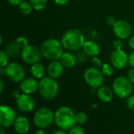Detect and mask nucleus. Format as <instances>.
I'll use <instances>...</instances> for the list:
<instances>
[{
	"instance_id": "nucleus-1",
	"label": "nucleus",
	"mask_w": 134,
	"mask_h": 134,
	"mask_svg": "<svg viewBox=\"0 0 134 134\" xmlns=\"http://www.w3.org/2000/svg\"><path fill=\"white\" fill-rule=\"evenodd\" d=\"M86 42L85 36L81 30L71 28L64 32L62 36L61 43L68 51H77L82 48Z\"/></svg>"
},
{
	"instance_id": "nucleus-2",
	"label": "nucleus",
	"mask_w": 134,
	"mask_h": 134,
	"mask_svg": "<svg viewBox=\"0 0 134 134\" xmlns=\"http://www.w3.org/2000/svg\"><path fill=\"white\" fill-rule=\"evenodd\" d=\"M54 122L59 129L68 130L75 126V114L68 107H60L54 113Z\"/></svg>"
},
{
	"instance_id": "nucleus-3",
	"label": "nucleus",
	"mask_w": 134,
	"mask_h": 134,
	"mask_svg": "<svg viewBox=\"0 0 134 134\" xmlns=\"http://www.w3.org/2000/svg\"><path fill=\"white\" fill-rule=\"evenodd\" d=\"M41 52L42 57L47 60H60L64 53V47L61 41L51 38L43 42L41 47Z\"/></svg>"
},
{
	"instance_id": "nucleus-4",
	"label": "nucleus",
	"mask_w": 134,
	"mask_h": 134,
	"mask_svg": "<svg viewBox=\"0 0 134 134\" xmlns=\"http://www.w3.org/2000/svg\"><path fill=\"white\" fill-rule=\"evenodd\" d=\"M38 92L41 96L46 100L55 99L59 92V85L56 79L49 77H44L39 81Z\"/></svg>"
},
{
	"instance_id": "nucleus-5",
	"label": "nucleus",
	"mask_w": 134,
	"mask_h": 134,
	"mask_svg": "<svg viewBox=\"0 0 134 134\" xmlns=\"http://www.w3.org/2000/svg\"><path fill=\"white\" fill-rule=\"evenodd\" d=\"M112 88L115 95L120 99H127L133 92V83L128 77L123 76L119 77L114 81Z\"/></svg>"
},
{
	"instance_id": "nucleus-6",
	"label": "nucleus",
	"mask_w": 134,
	"mask_h": 134,
	"mask_svg": "<svg viewBox=\"0 0 134 134\" xmlns=\"http://www.w3.org/2000/svg\"><path fill=\"white\" fill-rule=\"evenodd\" d=\"M54 122V113L47 107L38 108L34 115V123L38 129H46Z\"/></svg>"
},
{
	"instance_id": "nucleus-7",
	"label": "nucleus",
	"mask_w": 134,
	"mask_h": 134,
	"mask_svg": "<svg viewBox=\"0 0 134 134\" xmlns=\"http://www.w3.org/2000/svg\"><path fill=\"white\" fill-rule=\"evenodd\" d=\"M84 79L86 84L92 88H98L102 86L104 81V76L99 68L92 66L85 70Z\"/></svg>"
},
{
	"instance_id": "nucleus-8",
	"label": "nucleus",
	"mask_w": 134,
	"mask_h": 134,
	"mask_svg": "<svg viewBox=\"0 0 134 134\" xmlns=\"http://www.w3.org/2000/svg\"><path fill=\"white\" fill-rule=\"evenodd\" d=\"M20 55L22 60L25 63L31 66L36 62H39L42 56L41 49L38 48L34 45H27L21 51Z\"/></svg>"
},
{
	"instance_id": "nucleus-9",
	"label": "nucleus",
	"mask_w": 134,
	"mask_h": 134,
	"mask_svg": "<svg viewBox=\"0 0 134 134\" xmlns=\"http://www.w3.org/2000/svg\"><path fill=\"white\" fill-rule=\"evenodd\" d=\"M5 75L13 82H21L25 77L24 67L16 62H11L5 67Z\"/></svg>"
},
{
	"instance_id": "nucleus-10",
	"label": "nucleus",
	"mask_w": 134,
	"mask_h": 134,
	"mask_svg": "<svg viewBox=\"0 0 134 134\" xmlns=\"http://www.w3.org/2000/svg\"><path fill=\"white\" fill-rule=\"evenodd\" d=\"M17 116L16 111L9 106L2 105L0 107V126L8 128L13 126Z\"/></svg>"
},
{
	"instance_id": "nucleus-11",
	"label": "nucleus",
	"mask_w": 134,
	"mask_h": 134,
	"mask_svg": "<svg viewBox=\"0 0 134 134\" xmlns=\"http://www.w3.org/2000/svg\"><path fill=\"white\" fill-rule=\"evenodd\" d=\"M113 32L117 38L126 39L130 37L132 34V27L127 21L121 19L116 21L113 26Z\"/></svg>"
},
{
	"instance_id": "nucleus-12",
	"label": "nucleus",
	"mask_w": 134,
	"mask_h": 134,
	"mask_svg": "<svg viewBox=\"0 0 134 134\" xmlns=\"http://www.w3.org/2000/svg\"><path fill=\"white\" fill-rule=\"evenodd\" d=\"M128 57L129 55L122 49L114 50L110 56L111 64L117 70H122L128 64Z\"/></svg>"
},
{
	"instance_id": "nucleus-13",
	"label": "nucleus",
	"mask_w": 134,
	"mask_h": 134,
	"mask_svg": "<svg viewBox=\"0 0 134 134\" xmlns=\"http://www.w3.org/2000/svg\"><path fill=\"white\" fill-rule=\"evenodd\" d=\"M16 103L18 109L25 113H28L33 111L35 106V100L31 96L25 93L20 94L16 99Z\"/></svg>"
},
{
	"instance_id": "nucleus-14",
	"label": "nucleus",
	"mask_w": 134,
	"mask_h": 134,
	"mask_svg": "<svg viewBox=\"0 0 134 134\" xmlns=\"http://www.w3.org/2000/svg\"><path fill=\"white\" fill-rule=\"evenodd\" d=\"M38 85L37 79L35 77L24 78L20 84V88L23 93L32 95L38 91Z\"/></svg>"
},
{
	"instance_id": "nucleus-15",
	"label": "nucleus",
	"mask_w": 134,
	"mask_h": 134,
	"mask_svg": "<svg viewBox=\"0 0 134 134\" xmlns=\"http://www.w3.org/2000/svg\"><path fill=\"white\" fill-rule=\"evenodd\" d=\"M64 68V67L61 64L60 60L51 61V62L47 66L48 75L53 79H58L63 75Z\"/></svg>"
},
{
	"instance_id": "nucleus-16",
	"label": "nucleus",
	"mask_w": 134,
	"mask_h": 134,
	"mask_svg": "<svg viewBox=\"0 0 134 134\" xmlns=\"http://www.w3.org/2000/svg\"><path fill=\"white\" fill-rule=\"evenodd\" d=\"M13 127L17 133H27L30 130V122L27 118L24 116H20L16 118L13 124Z\"/></svg>"
},
{
	"instance_id": "nucleus-17",
	"label": "nucleus",
	"mask_w": 134,
	"mask_h": 134,
	"mask_svg": "<svg viewBox=\"0 0 134 134\" xmlns=\"http://www.w3.org/2000/svg\"><path fill=\"white\" fill-rule=\"evenodd\" d=\"M82 49L89 57L91 58L97 57L100 51L99 45L93 40L86 41Z\"/></svg>"
},
{
	"instance_id": "nucleus-18",
	"label": "nucleus",
	"mask_w": 134,
	"mask_h": 134,
	"mask_svg": "<svg viewBox=\"0 0 134 134\" xmlns=\"http://www.w3.org/2000/svg\"><path fill=\"white\" fill-rule=\"evenodd\" d=\"M113 92L111 88L106 86H100L97 90V97L103 103H110L113 99Z\"/></svg>"
},
{
	"instance_id": "nucleus-19",
	"label": "nucleus",
	"mask_w": 134,
	"mask_h": 134,
	"mask_svg": "<svg viewBox=\"0 0 134 134\" xmlns=\"http://www.w3.org/2000/svg\"><path fill=\"white\" fill-rule=\"evenodd\" d=\"M60 62L64 66V67L69 68V69L74 67L78 62L76 59V56L70 51L64 52L60 58Z\"/></svg>"
},
{
	"instance_id": "nucleus-20",
	"label": "nucleus",
	"mask_w": 134,
	"mask_h": 134,
	"mask_svg": "<svg viewBox=\"0 0 134 134\" xmlns=\"http://www.w3.org/2000/svg\"><path fill=\"white\" fill-rule=\"evenodd\" d=\"M30 73L33 77L41 80L42 77H44L45 75V67L42 64L39 62H36L31 65L30 69Z\"/></svg>"
},
{
	"instance_id": "nucleus-21",
	"label": "nucleus",
	"mask_w": 134,
	"mask_h": 134,
	"mask_svg": "<svg viewBox=\"0 0 134 134\" xmlns=\"http://www.w3.org/2000/svg\"><path fill=\"white\" fill-rule=\"evenodd\" d=\"M5 52L9 55V57H17L21 54V50L17 47L15 41L9 43L5 47Z\"/></svg>"
},
{
	"instance_id": "nucleus-22",
	"label": "nucleus",
	"mask_w": 134,
	"mask_h": 134,
	"mask_svg": "<svg viewBox=\"0 0 134 134\" xmlns=\"http://www.w3.org/2000/svg\"><path fill=\"white\" fill-rule=\"evenodd\" d=\"M18 9L20 13L24 15H29L33 9V7L29 1H23L19 6Z\"/></svg>"
},
{
	"instance_id": "nucleus-23",
	"label": "nucleus",
	"mask_w": 134,
	"mask_h": 134,
	"mask_svg": "<svg viewBox=\"0 0 134 134\" xmlns=\"http://www.w3.org/2000/svg\"><path fill=\"white\" fill-rule=\"evenodd\" d=\"M29 2L35 10L43 9L47 4V0H29Z\"/></svg>"
},
{
	"instance_id": "nucleus-24",
	"label": "nucleus",
	"mask_w": 134,
	"mask_h": 134,
	"mask_svg": "<svg viewBox=\"0 0 134 134\" xmlns=\"http://www.w3.org/2000/svg\"><path fill=\"white\" fill-rule=\"evenodd\" d=\"M100 70L105 77H111L114 73V66L109 63H104L100 67Z\"/></svg>"
},
{
	"instance_id": "nucleus-25",
	"label": "nucleus",
	"mask_w": 134,
	"mask_h": 134,
	"mask_svg": "<svg viewBox=\"0 0 134 134\" xmlns=\"http://www.w3.org/2000/svg\"><path fill=\"white\" fill-rule=\"evenodd\" d=\"M75 122L79 125H84L88 122V115L85 112H79L75 115Z\"/></svg>"
},
{
	"instance_id": "nucleus-26",
	"label": "nucleus",
	"mask_w": 134,
	"mask_h": 134,
	"mask_svg": "<svg viewBox=\"0 0 134 134\" xmlns=\"http://www.w3.org/2000/svg\"><path fill=\"white\" fill-rule=\"evenodd\" d=\"M15 43H16V44L17 45V47H18L21 51H22L24 48H25L27 45H29L27 38L24 37V36H18V37L16 39Z\"/></svg>"
},
{
	"instance_id": "nucleus-27",
	"label": "nucleus",
	"mask_w": 134,
	"mask_h": 134,
	"mask_svg": "<svg viewBox=\"0 0 134 134\" xmlns=\"http://www.w3.org/2000/svg\"><path fill=\"white\" fill-rule=\"evenodd\" d=\"M9 55L5 52V51H0V67H6L9 65Z\"/></svg>"
},
{
	"instance_id": "nucleus-28",
	"label": "nucleus",
	"mask_w": 134,
	"mask_h": 134,
	"mask_svg": "<svg viewBox=\"0 0 134 134\" xmlns=\"http://www.w3.org/2000/svg\"><path fill=\"white\" fill-rule=\"evenodd\" d=\"M78 52L76 53L75 56H76V59H77V62H79V63H83L86 62V57L88 56L84 51L83 50L82 51H77Z\"/></svg>"
},
{
	"instance_id": "nucleus-29",
	"label": "nucleus",
	"mask_w": 134,
	"mask_h": 134,
	"mask_svg": "<svg viewBox=\"0 0 134 134\" xmlns=\"http://www.w3.org/2000/svg\"><path fill=\"white\" fill-rule=\"evenodd\" d=\"M68 134H86V132L84 129L79 125V126H74L71 129H70Z\"/></svg>"
},
{
	"instance_id": "nucleus-30",
	"label": "nucleus",
	"mask_w": 134,
	"mask_h": 134,
	"mask_svg": "<svg viewBox=\"0 0 134 134\" xmlns=\"http://www.w3.org/2000/svg\"><path fill=\"white\" fill-rule=\"evenodd\" d=\"M122 45H123L122 41L119 38L115 39L112 42V47L114 48V50H122Z\"/></svg>"
},
{
	"instance_id": "nucleus-31",
	"label": "nucleus",
	"mask_w": 134,
	"mask_h": 134,
	"mask_svg": "<svg viewBox=\"0 0 134 134\" xmlns=\"http://www.w3.org/2000/svg\"><path fill=\"white\" fill-rule=\"evenodd\" d=\"M126 105L127 107L131 111L134 112V95H131L129 96L126 100Z\"/></svg>"
},
{
	"instance_id": "nucleus-32",
	"label": "nucleus",
	"mask_w": 134,
	"mask_h": 134,
	"mask_svg": "<svg viewBox=\"0 0 134 134\" xmlns=\"http://www.w3.org/2000/svg\"><path fill=\"white\" fill-rule=\"evenodd\" d=\"M91 62H92V64L93 65V66H94V67H97V68L101 67L102 65H103L101 60H100L99 58H97V57H93V58H92Z\"/></svg>"
},
{
	"instance_id": "nucleus-33",
	"label": "nucleus",
	"mask_w": 134,
	"mask_h": 134,
	"mask_svg": "<svg viewBox=\"0 0 134 134\" xmlns=\"http://www.w3.org/2000/svg\"><path fill=\"white\" fill-rule=\"evenodd\" d=\"M128 64L130 66V67L134 68V50L129 54L128 57Z\"/></svg>"
},
{
	"instance_id": "nucleus-34",
	"label": "nucleus",
	"mask_w": 134,
	"mask_h": 134,
	"mask_svg": "<svg viewBox=\"0 0 134 134\" xmlns=\"http://www.w3.org/2000/svg\"><path fill=\"white\" fill-rule=\"evenodd\" d=\"M115 22H116V20H115V18L114 17H107V19H106V23H107V24L108 25V26H114V24H115Z\"/></svg>"
},
{
	"instance_id": "nucleus-35",
	"label": "nucleus",
	"mask_w": 134,
	"mask_h": 134,
	"mask_svg": "<svg viewBox=\"0 0 134 134\" xmlns=\"http://www.w3.org/2000/svg\"><path fill=\"white\" fill-rule=\"evenodd\" d=\"M127 77L128 79L133 84L134 83V68H130V70L128 71V73H127Z\"/></svg>"
},
{
	"instance_id": "nucleus-36",
	"label": "nucleus",
	"mask_w": 134,
	"mask_h": 134,
	"mask_svg": "<svg viewBox=\"0 0 134 134\" xmlns=\"http://www.w3.org/2000/svg\"><path fill=\"white\" fill-rule=\"evenodd\" d=\"M24 0H7V2L11 5L14 6H18Z\"/></svg>"
},
{
	"instance_id": "nucleus-37",
	"label": "nucleus",
	"mask_w": 134,
	"mask_h": 134,
	"mask_svg": "<svg viewBox=\"0 0 134 134\" xmlns=\"http://www.w3.org/2000/svg\"><path fill=\"white\" fill-rule=\"evenodd\" d=\"M53 1L58 6H64V5H66L70 0H53Z\"/></svg>"
},
{
	"instance_id": "nucleus-38",
	"label": "nucleus",
	"mask_w": 134,
	"mask_h": 134,
	"mask_svg": "<svg viewBox=\"0 0 134 134\" xmlns=\"http://www.w3.org/2000/svg\"><path fill=\"white\" fill-rule=\"evenodd\" d=\"M128 44H129V47L134 50V36H132L130 37L129 39V41H128Z\"/></svg>"
},
{
	"instance_id": "nucleus-39",
	"label": "nucleus",
	"mask_w": 134,
	"mask_h": 134,
	"mask_svg": "<svg viewBox=\"0 0 134 134\" xmlns=\"http://www.w3.org/2000/svg\"><path fill=\"white\" fill-rule=\"evenodd\" d=\"M34 134H47L46 133L45 130H43V129H39L38 130H37Z\"/></svg>"
},
{
	"instance_id": "nucleus-40",
	"label": "nucleus",
	"mask_w": 134,
	"mask_h": 134,
	"mask_svg": "<svg viewBox=\"0 0 134 134\" xmlns=\"http://www.w3.org/2000/svg\"><path fill=\"white\" fill-rule=\"evenodd\" d=\"M3 89H4V83L2 80H0V92L1 93L3 92Z\"/></svg>"
},
{
	"instance_id": "nucleus-41",
	"label": "nucleus",
	"mask_w": 134,
	"mask_h": 134,
	"mask_svg": "<svg viewBox=\"0 0 134 134\" xmlns=\"http://www.w3.org/2000/svg\"><path fill=\"white\" fill-rule=\"evenodd\" d=\"M53 134H68V133L65 132V130H57V131L54 132V133H53Z\"/></svg>"
},
{
	"instance_id": "nucleus-42",
	"label": "nucleus",
	"mask_w": 134,
	"mask_h": 134,
	"mask_svg": "<svg viewBox=\"0 0 134 134\" xmlns=\"http://www.w3.org/2000/svg\"><path fill=\"white\" fill-rule=\"evenodd\" d=\"M20 95V93H19V92H18V91H16H16H14V92H13V96L16 99Z\"/></svg>"
},
{
	"instance_id": "nucleus-43",
	"label": "nucleus",
	"mask_w": 134,
	"mask_h": 134,
	"mask_svg": "<svg viewBox=\"0 0 134 134\" xmlns=\"http://www.w3.org/2000/svg\"><path fill=\"white\" fill-rule=\"evenodd\" d=\"M0 134H5V130H4V127H2V126L0 127Z\"/></svg>"
},
{
	"instance_id": "nucleus-44",
	"label": "nucleus",
	"mask_w": 134,
	"mask_h": 134,
	"mask_svg": "<svg viewBox=\"0 0 134 134\" xmlns=\"http://www.w3.org/2000/svg\"><path fill=\"white\" fill-rule=\"evenodd\" d=\"M24 134H28V133H24Z\"/></svg>"
}]
</instances>
